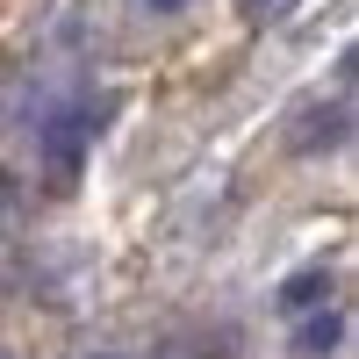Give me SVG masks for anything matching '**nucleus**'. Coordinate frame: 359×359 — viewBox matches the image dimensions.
Listing matches in <instances>:
<instances>
[{
	"instance_id": "nucleus-3",
	"label": "nucleus",
	"mask_w": 359,
	"mask_h": 359,
	"mask_svg": "<svg viewBox=\"0 0 359 359\" xmlns=\"http://www.w3.org/2000/svg\"><path fill=\"white\" fill-rule=\"evenodd\" d=\"M294 323V359H331L338 345H345V309L338 302H316V309H302V316H287Z\"/></svg>"
},
{
	"instance_id": "nucleus-1",
	"label": "nucleus",
	"mask_w": 359,
	"mask_h": 359,
	"mask_svg": "<svg viewBox=\"0 0 359 359\" xmlns=\"http://www.w3.org/2000/svg\"><path fill=\"white\" fill-rule=\"evenodd\" d=\"M101 137V108L94 94H65V101H50L43 108V123H36V165L57 194H72V180L86 165V144Z\"/></svg>"
},
{
	"instance_id": "nucleus-4",
	"label": "nucleus",
	"mask_w": 359,
	"mask_h": 359,
	"mask_svg": "<svg viewBox=\"0 0 359 359\" xmlns=\"http://www.w3.org/2000/svg\"><path fill=\"white\" fill-rule=\"evenodd\" d=\"M331 287H338L331 259H309L302 273H287V280L273 287V309H280V316H302V309H316V302H331Z\"/></svg>"
},
{
	"instance_id": "nucleus-6",
	"label": "nucleus",
	"mask_w": 359,
	"mask_h": 359,
	"mask_svg": "<svg viewBox=\"0 0 359 359\" xmlns=\"http://www.w3.org/2000/svg\"><path fill=\"white\" fill-rule=\"evenodd\" d=\"M144 8H151V15H180V8H187V0H144Z\"/></svg>"
},
{
	"instance_id": "nucleus-5",
	"label": "nucleus",
	"mask_w": 359,
	"mask_h": 359,
	"mask_svg": "<svg viewBox=\"0 0 359 359\" xmlns=\"http://www.w3.org/2000/svg\"><path fill=\"white\" fill-rule=\"evenodd\" d=\"M287 8H294V0H245V15H252V22H280Z\"/></svg>"
},
{
	"instance_id": "nucleus-2",
	"label": "nucleus",
	"mask_w": 359,
	"mask_h": 359,
	"mask_svg": "<svg viewBox=\"0 0 359 359\" xmlns=\"http://www.w3.org/2000/svg\"><path fill=\"white\" fill-rule=\"evenodd\" d=\"M345 137H352V86H338V94H309L302 108H294L287 151L294 158H323V151H338Z\"/></svg>"
},
{
	"instance_id": "nucleus-7",
	"label": "nucleus",
	"mask_w": 359,
	"mask_h": 359,
	"mask_svg": "<svg viewBox=\"0 0 359 359\" xmlns=\"http://www.w3.org/2000/svg\"><path fill=\"white\" fill-rule=\"evenodd\" d=\"M94 359H130V352H94Z\"/></svg>"
}]
</instances>
